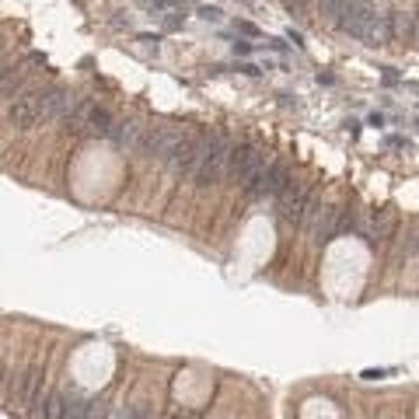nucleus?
Returning <instances> with one entry per match:
<instances>
[{
	"label": "nucleus",
	"mask_w": 419,
	"mask_h": 419,
	"mask_svg": "<svg viewBox=\"0 0 419 419\" xmlns=\"http://www.w3.org/2000/svg\"><path fill=\"white\" fill-rule=\"evenodd\" d=\"M339 28L350 32L353 39L367 42V46H384V42H391L388 15H381L374 4H367V0H346L343 18H339Z\"/></svg>",
	"instance_id": "obj_1"
},
{
	"label": "nucleus",
	"mask_w": 419,
	"mask_h": 419,
	"mask_svg": "<svg viewBox=\"0 0 419 419\" xmlns=\"http://www.w3.org/2000/svg\"><path fill=\"white\" fill-rule=\"evenodd\" d=\"M234 143L227 140V136H220V133H213V136H206V150H203V157H199V164H196V182L199 186H213V182H220V179H231V161H234Z\"/></svg>",
	"instance_id": "obj_2"
},
{
	"label": "nucleus",
	"mask_w": 419,
	"mask_h": 419,
	"mask_svg": "<svg viewBox=\"0 0 419 419\" xmlns=\"http://www.w3.org/2000/svg\"><path fill=\"white\" fill-rule=\"evenodd\" d=\"M276 206H280V220L283 224H304L314 210V193L307 182H290L280 196H276Z\"/></svg>",
	"instance_id": "obj_3"
},
{
	"label": "nucleus",
	"mask_w": 419,
	"mask_h": 419,
	"mask_svg": "<svg viewBox=\"0 0 419 419\" xmlns=\"http://www.w3.org/2000/svg\"><path fill=\"white\" fill-rule=\"evenodd\" d=\"M266 154L259 150V147H238L234 150V161H231V179L241 186V189H248L251 193V186L259 182V175L266 172Z\"/></svg>",
	"instance_id": "obj_4"
},
{
	"label": "nucleus",
	"mask_w": 419,
	"mask_h": 419,
	"mask_svg": "<svg viewBox=\"0 0 419 419\" xmlns=\"http://www.w3.org/2000/svg\"><path fill=\"white\" fill-rule=\"evenodd\" d=\"M290 182H294V179H290L287 161H269V164H266V172L259 175V182L251 186V196H259V199H276Z\"/></svg>",
	"instance_id": "obj_5"
},
{
	"label": "nucleus",
	"mask_w": 419,
	"mask_h": 419,
	"mask_svg": "<svg viewBox=\"0 0 419 419\" xmlns=\"http://www.w3.org/2000/svg\"><path fill=\"white\" fill-rule=\"evenodd\" d=\"M304 224H307L311 238H314L318 244H325V241H332L335 234L343 231V210H335V206H314L311 217H307Z\"/></svg>",
	"instance_id": "obj_6"
},
{
	"label": "nucleus",
	"mask_w": 419,
	"mask_h": 419,
	"mask_svg": "<svg viewBox=\"0 0 419 419\" xmlns=\"http://www.w3.org/2000/svg\"><path fill=\"white\" fill-rule=\"evenodd\" d=\"M395 231H398V213H395V206H377V210L371 213L367 227H364V234H367L371 244H384V241H391Z\"/></svg>",
	"instance_id": "obj_7"
},
{
	"label": "nucleus",
	"mask_w": 419,
	"mask_h": 419,
	"mask_svg": "<svg viewBox=\"0 0 419 419\" xmlns=\"http://www.w3.org/2000/svg\"><path fill=\"white\" fill-rule=\"evenodd\" d=\"M8 123L11 126H32L42 123V105H39V91H25L15 102H8Z\"/></svg>",
	"instance_id": "obj_8"
},
{
	"label": "nucleus",
	"mask_w": 419,
	"mask_h": 419,
	"mask_svg": "<svg viewBox=\"0 0 419 419\" xmlns=\"http://www.w3.org/2000/svg\"><path fill=\"white\" fill-rule=\"evenodd\" d=\"M388 25H391V39H412L416 35V15L391 11L388 15Z\"/></svg>",
	"instance_id": "obj_9"
},
{
	"label": "nucleus",
	"mask_w": 419,
	"mask_h": 419,
	"mask_svg": "<svg viewBox=\"0 0 419 419\" xmlns=\"http://www.w3.org/2000/svg\"><path fill=\"white\" fill-rule=\"evenodd\" d=\"M42 419H63V412H66V395H60V391H53L46 402H42Z\"/></svg>",
	"instance_id": "obj_10"
},
{
	"label": "nucleus",
	"mask_w": 419,
	"mask_h": 419,
	"mask_svg": "<svg viewBox=\"0 0 419 419\" xmlns=\"http://www.w3.org/2000/svg\"><path fill=\"white\" fill-rule=\"evenodd\" d=\"M321 4V15L332 21V25H339V18H343V8H346V0H318Z\"/></svg>",
	"instance_id": "obj_11"
},
{
	"label": "nucleus",
	"mask_w": 419,
	"mask_h": 419,
	"mask_svg": "<svg viewBox=\"0 0 419 419\" xmlns=\"http://www.w3.org/2000/svg\"><path fill=\"white\" fill-rule=\"evenodd\" d=\"M405 251H409V256H419V224L409 231V238H405Z\"/></svg>",
	"instance_id": "obj_12"
},
{
	"label": "nucleus",
	"mask_w": 419,
	"mask_h": 419,
	"mask_svg": "<svg viewBox=\"0 0 419 419\" xmlns=\"http://www.w3.org/2000/svg\"><path fill=\"white\" fill-rule=\"evenodd\" d=\"M179 0H147V8L150 11H168V8H175Z\"/></svg>",
	"instance_id": "obj_13"
},
{
	"label": "nucleus",
	"mask_w": 419,
	"mask_h": 419,
	"mask_svg": "<svg viewBox=\"0 0 419 419\" xmlns=\"http://www.w3.org/2000/svg\"><path fill=\"white\" fill-rule=\"evenodd\" d=\"M388 374H391V371H364L367 381H377V377H388Z\"/></svg>",
	"instance_id": "obj_14"
},
{
	"label": "nucleus",
	"mask_w": 419,
	"mask_h": 419,
	"mask_svg": "<svg viewBox=\"0 0 419 419\" xmlns=\"http://www.w3.org/2000/svg\"><path fill=\"white\" fill-rule=\"evenodd\" d=\"M238 28H241L244 35H256V25H248V21H238Z\"/></svg>",
	"instance_id": "obj_15"
},
{
	"label": "nucleus",
	"mask_w": 419,
	"mask_h": 419,
	"mask_svg": "<svg viewBox=\"0 0 419 419\" xmlns=\"http://www.w3.org/2000/svg\"><path fill=\"white\" fill-rule=\"evenodd\" d=\"M203 18H206V21H217V18H220V11H213V8H206V11H203Z\"/></svg>",
	"instance_id": "obj_16"
},
{
	"label": "nucleus",
	"mask_w": 419,
	"mask_h": 419,
	"mask_svg": "<svg viewBox=\"0 0 419 419\" xmlns=\"http://www.w3.org/2000/svg\"><path fill=\"white\" fill-rule=\"evenodd\" d=\"M234 53H251V42H234Z\"/></svg>",
	"instance_id": "obj_17"
},
{
	"label": "nucleus",
	"mask_w": 419,
	"mask_h": 419,
	"mask_svg": "<svg viewBox=\"0 0 419 419\" xmlns=\"http://www.w3.org/2000/svg\"><path fill=\"white\" fill-rule=\"evenodd\" d=\"M175 419H199V416H196V412H179Z\"/></svg>",
	"instance_id": "obj_18"
},
{
	"label": "nucleus",
	"mask_w": 419,
	"mask_h": 419,
	"mask_svg": "<svg viewBox=\"0 0 419 419\" xmlns=\"http://www.w3.org/2000/svg\"><path fill=\"white\" fill-rule=\"evenodd\" d=\"M412 39H416V42H419V18H416V35H412Z\"/></svg>",
	"instance_id": "obj_19"
}]
</instances>
